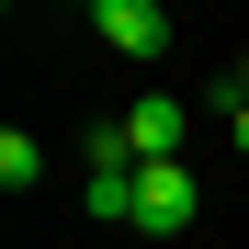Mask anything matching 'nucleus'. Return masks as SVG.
<instances>
[{"label":"nucleus","mask_w":249,"mask_h":249,"mask_svg":"<svg viewBox=\"0 0 249 249\" xmlns=\"http://www.w3.org/2000/svg\"><path fill=\"white\" fill-rule=\"evenodd\" d=\"M181 124H193V113H181L170 91H147L136 113H113V124H102V136H113L124 159H136V170H159V159H181Z\"/></svg>","instance_id":"nucleus-1"},{"label":"nucleus","mask_w":249,"mask_h":249,"mask_svg":"<svg viewBox=\"0 0 249 249\" xmlns=\"http://www.w3.org/2000/svg\"><path fill=\"white\" fill-rule=\"evenodd\" d=\"M91 34L113 57H159L170 46V12H159V0H91Z\"/></svg>","instance_id":"nucleus-2"},{"label":"nucleus","mask_w":249,"mask_h":249,"mask_svg":"<svg viewBox=\"0 0 249 249\" xmlns=\"http://www.w3.org/2000/svg\"><path fill=\"white\" fill-rule=\"evenodd\" d=\"M136 181H147L136 159H124L113 136H91V215H102V227H136Z\"/></svg>","instance_id":"nucleus-3"},{"label":"nucleus","mask_w":249,"mask_h":249,"mask_svg":"<svg viewBox=\"0 0 249 249\" xmlns=\"http://www.w3.org/2000/svg\"><path fill=\"white\" fill-rule=\"evenodd\" d=\"M170 227H193V170L159 159V170L136 181V238H170Z\"/></svg>","instance_id":"nucleus-4"},{"label":"nucleus","mask_w":249,"mask_h":249,"mask_svg":"<svg viewBox=\"0 0 249 249\" xmlns=\"http://www.w3.org/2000/svg\"><path fill=\"white\" fill-rule=\"evenodd\" d=\"M204 102L227 113V136H238V159H249V91H238V79H215V91H204Z\"/></svg>","instance_id":"nucleus-5"},{"label":"nucleus","mask_w":249,"mask_h":249,"mask_svg":"<svg viewBox=\"0 0 249 249\" xmlns=\"http://www.w3.org/2000/svg\"><path fill=\"white\" fill-rule=\"evenodd\" d=\"M238 91H249V46H238Z\"/></svg>","instance_id":"nucleus-6"}]
</instances>
